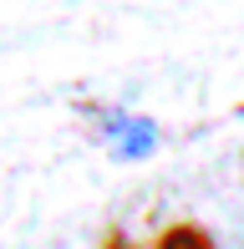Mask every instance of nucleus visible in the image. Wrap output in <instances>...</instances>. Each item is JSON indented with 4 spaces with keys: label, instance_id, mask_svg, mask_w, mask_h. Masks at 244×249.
Returning a JSON list of instances; mask_svg holds the SVG:
<instances>
[{
    "label": "nucleus",
    "instance_id": "7ed1b4c3",
    "mask_svg": "<svg viewBox=\"0 0 244 249\" xmlns=\"http://www.w3.org/2000/svg\"><path fill=\"white\" fill-rule=\"evenodd\" d=\"M102 249H132V244H127V239H122V234H112V239H107Z\"/></svg>",
    "mask_w": 244,
    "mask_h": 249
},
{
    "label": "nucleus",
    "instance_id": "f257e3e1",
    "mask_svg": "<svg viewBox=\"0 0 244 249\" xmlns=\"http://www.w3.org/2000/svg\"><path fill=\"white\" fill-rule=\"evenodd\" d=\"M102 138L112 158H127V163H138V158L153 153V142H158V127H153L148 117H132V112H107L102 122Z\"/></svg>",
    "mask_w": 244,
    "mask_h": 249
},
{
    "label": "nucleus",
    "instance_id": "f03ea898",
    "mask_svg": "<svg viewBox=\"0 0 244 249\" xmlns=\"http://www.w3.org/2000/svg\"><path fill=\"white\" fill-rule=\"evenodd\" d=\"M153 249H214V239H209V229H198V224H173L168 234H158Z\"/></svg>",
    "mask_w": 244,
    "mask_h": 249
}]
</instances>
